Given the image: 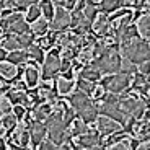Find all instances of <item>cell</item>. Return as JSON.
Masks as SVG:
<instances>
[{"label": "cell", "instance_id": "4", "mask_svg": "<svg viewBox=\"0 0 150 150\" xmlns=\"http://www.w3.org/2000/svg\"><path fill=\"white\" fill-rule=\"evenodd\" d=\"M129 83H131V75L124 72H116V74H109L108 77H105L101 86L105 90H109L111 93H121L129 86Z\"/></svg>", "mask_w": 150, "mask_h": 150}, {"label": "cell", "instance_id": "17", "mask_svg": "<svg viewBox=\"0 0 150 150\" xmlns=\"http://www.w3.org/2000/svg\"><path fill=\"white\" fill-rule=\"evenodd\" d=\"M7 60H10L11 64H15V65H21L28 60V52L23 51V49L10 51V54H7Z\"/></svg>", "mask_w": 150, "mask_h": 150}, {"label": "cell", "instance_id": "21", "mask_svg": "<svg viewBox=\"0 0 150 150\" xmlns=\"http://www.w3.org/2000/svg\"><path fill=\"white\" fill-rule=\"evenodd\" d=\"M52 112V108H51V103H39V105L34 108V117H36L38 121H42L46 119V117L49 116Z\"/></svg>", "mask_w": 150, "mask_h": 150}, {"label": "cell", "instance_id": "43", "mask_svg": "<svg viewBox=\"0 0 150 150\" xmlns=\"http://www.w3.org/2000/svg\"><path fill=\"white\" fill-rule=\"evenodd\" d=\"M2 8H4V4H2V2H0V11H2Z\"/></svg>", "mask_w": 150, "mask_h": 150}, {"label": "cell", "instance_id": "32", "mask_svg": "<svg viewBox=\"0 0 150 150\" xmlns=\"http://www.w3.org/2000/svg\"><path fill=\"white\" fill-rule=\"evenodd\" d=\"M77 85H79V90L85 91L86 95H90L91 91H93V88H95V82H90V80L82 79V77H80V80L77 82Z\"/></svg>", "mask_w": 150, "mask_h": 150}, {"label": "cell", "instance_id": "18", "mask_svg": "<svg viewBox=\"0 0 150 150\" xmlns=\"http://www.w3.org/2000/svg\"><path fill=\"white\" fill-rule=\"evenodd\" d=\"M49 30V21L46 18H39L36 20V21L31 23V33L36 34V36H44L46 33H47Z\"/></svg>", "mask_w": 150, "mask_h": 150}, {"label": "cell", "instance_id": "35", "mask_svg": "<svg viewBox=\"0 0 150 150\" xmlns=\"http://www.w3.org/2000/svg\"><path fill=\"white\" fill-rule=\"evenodd\" d=\"M38 147H39L41 150H52V149H57V145H56V144H54L51 139H49V140L42 139L41 142H39V145H38Z\"/></svg>", "mask_w": 150, "mask_h": 150}, {"label": "cell", "instance_id": "26", "mask_svg": "<svg viewBox=\"0 0 150 150\" xmlns=\"http://www.w3.org/2000/svg\"><path fill=\"white\" fill-rule=\"evenodd\" d=\"M16 124H18V119H16V116L13 112L4 114V117H2V126H4L5 131H13L16 127Z\"/></svg>", "mask_w": 150, "mask_h": 150}, {"label": "cell", "instance_id": "8", "mask_svg": "<svg viewBox=\"0 0 150 150\" xmlns=\"http://www.w3.org/2000/svg\"><path fill=\"white\" fill-rule=\"evenodd\" d=\"M100 134L98 132H90L86 131L83 134L77 135V142H75V149H95L100 145Z\"/></svg>", "mask_w": 150, "mask_h": 150}, {"label": "cell", "instance_id": "15", "mask_svg": "<svg viewBox=\"0 0 150 150\" xmlns=\"http://www.w3.org/2000/svg\"><path fill=\"white\" fill-rule=\"evenodd\" d=\"M0 75L4 77V80H13L18 75V69L15 64H11L10 60H0Z\"/></svg>", "mask_w": 150, "mask_h": 150}, {"label": "cell", "instance_id": "2", "mask_svg": "<svg viewBox=\"0 0 150 150\" xmlns=\"http://www.w3.org/2000/svg\"><path fill=\"white\" fill-rule=\"evenodd\" d=\"M121 52L132 64H140L144 60H149V42L131 39V41L121 42Z\"/></svg>", "mask_w": 150, "mask_h": 150}, {"label": "cell", "instance_id": "7", "mask_svg": "<svg viewBox=\"0 0 150 150\" xmlns=\"http://www.w3.org/2000/svg\"><path fill=\"white\" fill-rule=\"evenodd\" d=\"M98 112L103 114V116H108L111 119H114L121 126H126V122H127V116L119 108V103H106L105 101L101 106H98Z\"/></svg>", "mask_w": 150, "mask_h": 150}, {"label": "cell", "instance_id": "27", "mask_svg": "<svg viewBox=\"0 0 150 150\" xmlns=\"http://www.w3.org/2000/svg\"><path fill=\"white\" fill-rule=\"evenodd\" d=\"M100 4H101V11L103 13H112L114 10L121 7V0H100Z\"/></svg>", "mask_w": 150, "mask_h": 150}, {"label": "cell", "instance_id": "29", "mask_svg": "<svg viewBox=\"0 0 150 150\" xmlns=\"http://www.w3.org/2000/svg\"><path fill=\"white\" fill-rule=\"evenodd\" d=\"M39 16H41V8H39V5H30L28 10H26L25 20H26V23H33V21H36Z\"/></svg>", "mask_w": 150, "mask_h": 150}, {"label": "cell", "instance_id": "40", "mask_svg": "<svg viewBox=\"0 0 150 150\" xmlns=\"http://www.w3.org/2000/svg\"><path fill=\"white\" fill-rule=\"evenodd\" d=\"M75 4H77V0H62L60 2V5H67L69 8H74Z\"/></svg>", "mask_w": 150, "mask_h": 150}, {"label": "cell", "instance_id": "39", "mask_svg": "<svg viewBox=\"0 0 150 150\" xmlns=\"http://www.w3.org/2000/svg\"><path fill=\"white\" fill-rule=\"evenodd\" d=\"M4 7H5V8H13V7H16V0H4Z\"/></svg>", "mask_w": 150, "mask_h": 150}, {"label": "cell", "instance_id": "16", "mask_svg": "<svg viewBox=\"0 0 150 150\" xmlns=\"http://www.w3.org/2000/svg\"><path fill=\"white\" fill-rule=\"evenodd\" d=\"M80 116V119L83 121V122H86V124H90V122H95L96 121V117H98V106H95L93 103L91 105H88L86 108H83L80 112H77Z\"/></svg>", "mask_w": 150, "mask_h": 150}, {"label": "cell", "instance_id": "25", "mask_svg": "<svg viewBox=\"0 0 150 150\" xmlns=\"http://www.w3.org/2000/svg\"><path fill=\"white\" fill-rule=\"evenodd\" d=\"M39 8H41V15L44 16L47 21H51L54 16V4L51 0H41L39 4Z\"/></svg>", "mask_w": 150, "mask_h": 150}, {"label": "cell", "instance_id": "38", "mask_svg": "<svg viewBox=\"0 0 150 150\" xmlns=\"http://www.w3.org/2000/svg\"><path fill=\"white\" fill-rule=\"evenodd\" d=\"M139 74H142V75H149V60H144V62H140Z\"/></svg>", "mask_w": 150, "mask_h": 150}, {"label": "cell", "instance_id": "24", "mask_svg": "<svg viewBox=\"0 0 150 150\" xmlns=\"http://www.w3.org/2000/svg\"><path fill=\"white\" fill-rule=\"evenodd\" d=\"M26 52H28V57L36 60V62H42V60H44V51H42L38 44H33V42H31L26 47Z\"/></svg>", "mask_w": 150, "mask_h": 150}, {"label": "cell", "instance_id": "42", "mask_svg": "<svg viewBox=\"0 0 150 150\" xmlns=\"http://www.w3.org/2000/svg\"><path fill=\"white\" fill-rule=\"evenodd\" d=\"M4 33H5V30H4V28H2V26H0V38L4 36Z\"/></svg>", "mask_w": 150, "mask_h": 150}, {"label": "cell", "instance_id": "9", "mask_svg": "<svg viewBox=\"0 0 150 150\" xmlns=\"http://www.w3.org/2000/svg\"><path fill=\"white\" fill-rule=\"evenodd\" d=\"M52 30L54 31H62L70 25V13L65 8H57L54 10V16H52Z\"/></svg>", "mask_w": 150, "mask_h": 150}, {"label": "cell", "instance_id": "10", "mask_svg": "<svg viewBox=\"0 0 150 150\" xmlns=\"http://www.w3.org/2000/svg\"><path fill=\"white\" fill-rule=\"evenodd\" d=\"M46 134H47V127L42 121H33L30 122V137L33 140V145H39L42 139H46Z\"/></svg>", "mask_w": 150, "mask_h": 150}, {"label": "cell", "instance_id": "41", "mask_svg": "<svg viewBox=\"0 0 150 150\" xmlns=\"http://www.w3.org/2000/svg\"><path fill=\"white\" fill-rule=\"evenodd\" d=\"M5 57H7V51H5L2 46H0V60H4Z\"/></svg>", "mask_w": 150, "mask_h": 150}, {"label": "cell", "instance_id": "31", "mask_svg": "<svg viewBox=\"0 0 150 150\" xmlns=\"http://www.w3.org/2000/svg\"><path fill=\"white\" fill-rule=\"evenodd\" d=\"M82 11H83V16H85V20H86V21H90V23H93L95 18L98 16L96 7H95V5H91V4H85V7H83Z\"/></svg>", "mask_w": 150, "mask_h": 150}, {"label": "cell", "instance_id": "6", "mask_svg": "<svg viewBox=\"0 0 150 150\" xmlns=\"http://www.w3.org/2000/svg\"><path fill=\"white\" fill-rule=\"evenodd\" d=\"M42 79L51 80L60 72V59H59V49H51L49 56L42 60Z\"/></svg>", "mask_w": 150, "mask_h": 150}, {"label": "cell", "instance_id": "13", "mask_svg": "<svg viewBox=\"0 0 150 150\" xmlns=\"http://www.w3.org/2000/svg\"><path fill=\"white\" fill-rule=\"evenodd\" d=\"M7 95H8V100H10L13 105H23L25 108H26L28 105L31 103V100H30V96H28V93L25 90H16V88H11V90H8L7 91Z\"/></svg>", "mask_w": 150, "mask_h": 150}, {"label": "cell", "instance_id": "36", "mask_svg": "<svg viewBox=\"0 0 150 150\" xmlns=\"http://www.w3.org/2000/svg\"><path fill=\"white\" fill-rule=\"evenodd\" d=\"M91 93H93V98H95V100H100V98L105 96V88H103L101 85H100V86H95Z\"/></svg>", "mask_w": 150, "mask_h": 150}, {"label": "cell", "instance_id": "30", "mask_svg": "<svg viewBox=\"0 0 150 150\" xmlns=\"http://www.w3.org/2000/svg\"><path fill=\"white\" fill-rule=\"evenodd\" d=\"M72 135H74V137H77V135H80V134H83V132H86L88 131V127H86V122H83L82 119H74L72 121Z\"/></svg>", "mask_w": 150, "mask_h": 150}, {"label": "cell", "instance_id": "22", "mask_svg": "<svg viewBox=\"0 0 150 150\" xmlns=\"http://www.w3.org/2000/svg\"><path fill=\"white\" fill-rule=\"evenodd\" d=\"M93 23H95V31H98L101 36H106V34H108V31H109V21H108V18H106V16L98 15L96 18H95Z\"/></svg>", "mask_w": 150, "mask_h": 150}, {"label": "cell", "instance_id": "33", "mask_svg": "<svg viewBox=\"0 0 150 150\" xmlns=\"http://www.w3.org/2000/svg\"><path fill=\"white\" fill-rule=\"evenodd\" d=\"M11 109H13V103H11L8 98H0V114H2V112H4V114L11 112Z\"/></svg>", "mask_w": 150, "mask_h": 150}, {"label": "cell", "instance_id": "23", "mask_svg": "<svg viewBox=\"0 0 150 150\" xmlns=\"http://www.w3.org/2000/svg\"><path fill=\"white\" fill-rule=\"evenodd\" d=\"M80 77H82V79L90 80V82H98V80L101 79V72L98 70L95 65H90V67H85V69H83L82 74H80Z\"/></svg>", "mask_w": 150, "mask_h": 150}, {"label": "cell", "instance_id": "12", "mask_svg": "<svg viewBox=\"0 0 150 150\" xmlns=\"http://www.w3.org/2000/svg\"><path fill=\"white\" fill-rule=\"evenodd\" d=\"M96 121H98V131L105 135H109V134H112V132H116L121 129L119 122H116L114 119H111L108 116H103V114L100 117H96Z\"/></svg>", "mask_w": 150, "mask_h": 150}, {"label": "cell", "instance_id": "20", "mask_svg": "<svg viewBox=\"0 0 150 150\" xmlns=\"http://www.w3.org/2000/svg\"><path fill=\"white\" fill-rule=\"evenodd\" d=\"M7 31H8V33H11V34H25V33H30L31 28L28 26L26 20H23V18H21V20H18V21H15V23H11V25H8Z\"/></svg>", "mask_w": 150, "mask_h": 150}, {"label": "cell", "instance_id": "1", "mask_svg": "<svg viewBox=\"0 0 150 150\" xmlns=\"http://www.w3.org/2000/svg\"><path fill=\"white\" fill-rule=\"evenodd\" d=\"M98 59H95L93 65L98 69L100 72L105 74H116L121 69V56L116 51V47H109L108 44L101 49V52L98 54Z\"/></svg>", "mask_w": 150, "mask_h": 150}, {"label": "cell", "instance_id": "11", "mask_svg": "<svg viewBox=\"0 0 150 150\" xmlns=\"http://www.w3.org/2000/svg\"><path fill=\"white\" fill-rule=\"evenodd\" d=\"M69 101H70V106H72V109H74L75 112H80L83 108H86L88 105H91L90 96H88L85 91H82V90L72 93L70 98H69Z\"/></svg>", "mask_w": 150, "mask_h": 150}, {"label": "cell", "instance_id": "3", "mask_svg": "<svg viewBox=\"0 0 150 150\" xmlns=\"http://www.w3.org/2000/svg\"><path fill=\"white\" fill-rule=\"evenodd\" d=\"M47 122H46V127H47V134L49 139L52 140L56 145H60V144L65 140L67 137V124H65L64 117H62V112L60 109H56V112H51L47 117Z\"/></svg>", "mask_w": 150, "mask_h": 150}, {"label": "cell", "instance_id": "44", "mask_svg": "<svg viewBox=\"0 0 150 150\" xmlns=\"http://www.w3.org/2000/svg\"><path fill=\"white\" fill-rule=\"evenodd\" d=\"M0 2H2V0H0Z\"/></svg>", "mask_w": 150, "mask_h": 150}, {"label": "cell", "instance_id": "37", "mask_svg": "<svg viewBox=\"0 0 150 150\" xmlns=\"http://www.w3.org/2000/svg\"><path fill=\"white\" fill-rule=\"evenodd\" d=\"M38 0H16V5H18L21 10H25V8H28L30 5H33V4H36Z\"/></svg>", "mask_w": 150, "mask_h": 150}, {"label": "cell", "instance_id": "5", "mask_svg": "<svg viewBox=\"0 0 150 150\" xmlns=\"http://www.w3.org/2000/svg\"><path fill=\"white\" fill-rule=\"evenodd\" d=\"M119 108L124 111V114L129 117H139L142 116V112L145 111V103L137 100L134 96H122L119 98Z\"/></svg>", "mask_w": 150, "mask_h": 150}, {"label": "cell", "instance_id": "34", "mask_svg": "<svg viewBox=\"0 0 150 150\" xmlns=\"http://www.w3.org/2000/svg\"><path fill=\"white\" fill-rule=\"evenodd\" d=\"M11 112L16 116V119L21 121L23 117H25V112H26V108L23 105H13V109H11Z\"/></svg>", "mask_w": 150, "mask_h": 150}, {"label": "cell", "instance_id": "19", "mask_svg": "<svg viewBox=\"0 0 150 150\" xmlns=\"http://www.w3.org/2000/svg\"><path fill=\"white\" fill-rule=\"evenodd\" d=\"M72 90H74V80L65 79V77H60V79L57 80V83H56V91H57L59 95L65 96V95H69Z\"/></svg>", "mask_w": 150, "mask_h": 150}, {"label": "cell", "instance_id": "28", "mask_svg": "<svg viewBox=\"0 0 150 150\" xmlns=\"http://www.w3.org/2000/svg\"><path fill=\"white\" fill-rule=\"evenodd\" d=\"M135 28H137V31H139L144 38L149 39V34H150V31H149V13H144V15L140 16V20H139V23H137Z\"/></svg>", "mask_w": 150, "mask_h": 150}, {"label": "cell", "instance_id": "14", "mask_svg": "<svg viewBox=\"0 0 150 150\" xmlns=\"http://www.w3.org/2000/svg\"><path fill=\"white\" fill-rule=\"evenodd\" d=\"M39 83V70L34 65H26L25 69V85L26 88H36Z\"/></svg>", "mask_w": 150, "mask_h": 150}]
</instances>
